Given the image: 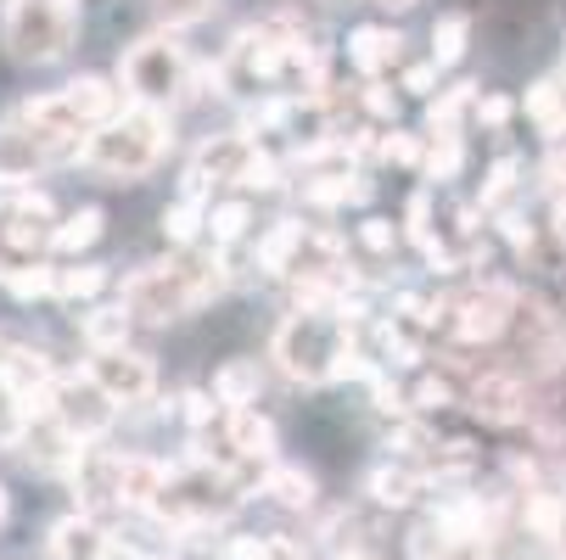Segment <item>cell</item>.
I'll return each mask as SVG.
<instances>
[{
    "instance_id": "obj_3",
    "label": "cell",
    "mask_w": 566,
    "mask_h": 560,
    "mask_svg": "<svg viewBox=\"0 0 566 560\" xmlns=\"http://www.w3.org/2000/svg\"><path fill=\"white\" fill-rule=\"evenodd\" d=\"M78 0H7L0 12V45L23 67H51L78 40Z\"/></svg>"
},
{
    "instance_id": "obj_36",
    "label": "cell",
    "mask_w": 566,
    "mask_h": 560,
    "mask_svg": "<svg viewBox=\"0 0 566 560\" xmlns=\"http://www.w3.org/2000/svg\"><path fill=\"white\" fill-rule=\"evenodd\" d=\"M359 242H365L370 253H392V247H398V224H392V219H376V213H370V219L359 224Z\"/></svg>"
},
{
    "instance_id": "obj_11",
    "label": "cell",
    "mask_w": 566,
    "mask_h": 560,
    "mask_svg": "<svg viewBox=\"0 0 566 560\" xmlns=\"http://www.w3.org/2000/svg\"><path fill=\"white\" fill-rule=\"evenodd\" d=\"M0 381L12 387L23 410H45V398L56 387V364H51V353H40L29 342H0Z\"/></svg>"
},
{
    "instance_id": "obj_21",
    "label": "cell",
    "mask_w": 566,
    "mask_h": 560,
    "mask_svg": "<svg viewBox=\"0 0 566 560\" xmlns=\"http://www.w3.org/2000/svg\"><path fill=\"white\" fill-rule=\"evenodd\" d=\"M308 235V224L303 219H275L264 235H259V247H253V270H264V275H286V264H292V253H297V242Z\"/></svg>"
},
{
    "instance_id": "obj_6",
    "label": "cell",
    "mask_w": 566,
    "mask_h": 560,
    "mask_svg": "<svg viewBox=\"0 0 566 560\" xmlns=\"http://www.w3.org/2000/svg\"><path fill=\"white\" fill-rule=\"evenodd\" d=\"M45 410L78 437V443H102L118 421V404L107 398V387L91 376V370H73V376H56Z\"/></svg>"
},
{
    "instance_id": "obj_17",
    "label": "cell",
    "mask_w": 566,
    "mask_h": 560,
    "mask_svg": "<svg viewBox=\"0 0 566 560\" xmlns=\"http://www.w3.org/2000/svg\"><path fill=\"white\" fill-rule=\"evenodd\" d=\"M370 197V180L354 175L348 163L343 169H326V175H308L303 180V202L319 208V213H332V208H348V202H365Z\"/></svg>"
},
{
    "instance_id": "obj_9",
    "label": "cell",
    "mask_w": 566,
    "mask_h": 560,
    "mask_svg": "<svg viewBox=\"0 0 566 560\" xmlns=\"http://www.w3.org/2000/svg\"><path fill=\"white\" fill-rule=\"evenodd\" d=\"M102 387H107V398L118 410H135V404H151V392H157V364H151V353H140V348H113V353H91V364H85Z\"/></svg>"
},
{
    "instance_id": "obj_2",
    "label": "cell",
    "mask_w": 566,
    "mask_h": 560,
    "mask_svg": "<svg viewBox=\"0 0 566 560\" xmlns=\"http://www.w3.org/2000/svg\"><path fill=\"white\" fill-rule=\"evenodd\" d=\"M175 146V124H169V107H124L113 124H102L96 135H85V151L78 163L102 180H135V175H151L164 163V151Z\"/></svg>"
},
{
    "instance_id": "obj_42",
    "label": "cell",
    "mask_w": 566,
    "mask_h": 560,
    "mask_svg": "<svg viewBox=\"0 0 566 560\" xmlns=\"http://www.w3.org/2000/svg\"><path fill=\"white\" fill-rule=\"evenodd\" d=\"M12 516V494H7V483H0V521Z\"/></svg>"
},
{
    "instance_id": "obj_12",
    "label": "cell",
    "mask_w": 566,
    "mask_h": 560,
    "mask_svg": "<svg viewBox=\"0 0 566 560\" xmlns=\"http://www.w3.org/2000/svg\"><path fill=\"white\" fill-rule=\"evenodd\" d=\"M432 483H427V465H416V459H381V465H370L365 471V499L376 505V510H410V505H421V494H427Z\"/></svg>"
},
{
    "instance_id": "obj_39",
    "label": "cell",
    "mask_w": 566,
    "mask_h": 560,
    "mask_svg": "<svg viewBox=\"0 0 566 560\" xmlns=\"http://www.w3.org/2000/svg\"><path fill=\"white\" fill-rule=\"evenodd\" d=\"M432 78H438V62H416V67H403L398 85L410 91V96H432Z\"/></svg>"
},
{
    "instance_id": "obj_43",
    "label": "cell",
    "mask_w": 566,
    "mask_h": 560,
    "mask_svg": "<svg viewBox=\"0 0 566 560\" xmlns=\"http://www.w3.org/2000/svg\"><path fill=\"white\" fill-rule=\"evenodd\" d=\"M337 560H376V554H337Z\"/></svg>"
},
{
    "instance_id": "obj_5",
    "label": "cell",
    "mask_w": 566,
    "mask_h": 560,
    "mask_svg": "<svg viewBox=\"0 0 566 560\" xmlns=\"http://www.w3.org/2000/svg\"><path fill=\"white\" fill-rule=\"evenodd\" d=\"M197 62L186 56V45L175 34H146L118 56V85L135 107H175L191 91Z\"/></svg>"
},
{
    "instance_id": "obj_33",
    "label": "cell",
    "mask_w": 566,
    "mask_h": 560,
    "mask_svg": "<svg viewBox=\"0 0 566 560\" xmlns=\"http://www.w3.org/2000/svg\"><path fill=\"white\" fill-rule=\"evenodd\" d=\"M275 186H281V157L264 151V146H253V157H248V169H241L235 191H241V197H253V191H275Z\"/></svg>"
},
{
    "instance_id": "obj_34",
    "label": "cell",
    "mask_w": 566,
    "mask_h": 560,
    "mask_svg": "<svg viewBox=\"0 0 566 560\" xmlns=\"http://www.w3.org/2000/svg\"><path fill=\"white\" fill-rule=\"evenodd\" d=\"M359 113L376 118V124H392L398 118V91H387L381 78H365V91H359Z\"/></svg>"
},
{
    "instance_id": "obj_38",
    "label": "cell",
    "mask_w": 566,
    "mask_h": 560,
    "mask_svg": "<svg viewBox=\"0 0 566 560\" xmlns=\"http://www.w3.org/2000/svg\"><path fill=\"white\" fill-rule=\"evenodd\" d=\"M23 415H29V410L18 404V398H12V387L0 381V443H12V432L23 426Z\"/></svg>"
},
{
    "instance_id": "obj_22",
    "label": "cell",
    "mask_w": 566,
    "mask_h": 560,
    "mask_svg": "<svg viewBox=\"0 0 566 560\" xmlns=\"http://www.w3.org/2000/svg\"><path fill=\"white\" fill-rule=\"evenodd\" d=\"M202 235H208V197H175L164 208V242L175 253H191Z\"/></svg>"
},
{
    "instance_id": "obj_14",
    "label": "cell",
    "mask_w": 566,
    "mask_h": 560,
    "mask_svg": "<svg viewBox=\"0 0 566 560\" xmlns=\"http://www.w3.org/2000/svg\"><path fill=\"white\" fill-rule=\"evenodd\" d=\"M107 527H102V516H91V510H73V516H62L56 527H51V538H45V554L51 560H102L107 554Z\"/></svg>"
},
{
    "instance_id": "obj_32",
    "label": "cell",
    "mask_w": 566,
    "mask_h": 560,
    "mask_svg": "<svg viewBox=\"0 0 566 560\" xmlns=\"http://www.w3.org/2000/svg\"><path fill=\"white\" fill-rule=\"evenodd\" d=\"M146 7H151V18H157V23H164V29L175 34V29H191V23L213 18L219 0H146Z\"/></svg>"
},
{
    "instance_id": "obj_19",
    "label": "cell",
    "mask_w": 566,
    "mask_h": 560,
    "mask_svg": "<svg viewBox=\"0 0 566 560\" xmlns=\"http://www.w3.org/2000/svg\"><path fill=\"white\" fill-rule=\"evenodd\" d=\"M259 494L270 499V505H281V510H297V516H308L314 510V476L303 471V465H270L264 471V483H259Z\"/></svg>"
},
{
    "instance_id": "obj_13",
    "label": "cell",
    "mask_w": 566,
    "mask_h": 560,
    "mask_svg": "<svg viewBox=\"0 0 566 560\" xmlns=\"http://www.w3.org/2000/svg\"><path fill=\"white\" fill-rule=\"evenodd\" d=\"M56 96L67 102V113H73L78 129H102V124H113V118L124 113V102H129L124 85H113V78H102V73H78V78H67Z\"/></svg>"
},
{
    "instance_id": "obj_35",
    "label": "cell",
    "mask_w": 566,
    "mask_h": 560,
    "mask_svg": "<svg viewBox=\"0 0 566 560\" xmlns=\"http://www.w3.org/2000/svg\"><path fill=\"white\" fill-rule=\"evenodd\" d=\"M381 157H387V163H403V169H421L427 146H421L416 135H398V129H392V135L381 140Z\"/></svg>"
},
{
    "instance_id": "obj_30",
    "label": "cell",
    "mask_w": 566,
    "mask_h": 560,
    "mask_svg": "<svg viewBox=\"0 0 566 560\" xmlns=\"http://www.w3.org/2000/svg\"><path fill=\"white\" fill-rule=\"evenodd\" d=\"M465 40H471V18L465 12H443L432 23V62L438 67H454L465 56Z\"/></svg>"
},
{
    "instance_id": "obj_25",
    "label": "cell",
    "mask_w": 566,
    "mask_h": 560,
    "mask_svg": "<svg viewBox=\"0 0 566 560\" xmlns=\"http://www.w3.org/2000/svg\"><path fill=\"white\" fill-rule=\"evenodd\" d=\"M219 560H303V543L297 538H281V532H235L224 538Z\"/></svg>"
},
{
    "instance_id": "obj_1",
    "label": "cell",
    "mask_w": 566,
    "mask_h": 560,
    "mask_svg": "<svg viewBox=\"0 0 566 560\" xmlns=\"http://www.w3.org/2000/svg\"><path fill=\"white\" fill-rule=\"evenodd\" d=\"M224 286H230V270H224V258L213 253H175V258H164V264H146V270H135L129 281H124V303H129V314L140 319V326H180V319H191V314H202L208 303H219L224 297Z\"/></svg>"
},
{
    "instance_id": "obj_7",
    "label": "cell",
    "mask_w": 566,
    "mask_h": 560,
    "mask_svg": "<svg viewBox=\"0 0 566 560\" xmlns=\"http://www.w3.org/2000/svg\"><path fill=\"white\" fill-rule=\"evenodd\" d=\"M516 303H522V297H516L511 281H482V286L449 297V331H454V342H465V348L500 342L505 326L516 319Z\"/></svg>"
},
{
    "instance_id": "obj_28",
    "label": "cell",
    "mask_w": 566,
    "mask_h": 560,
    "mask_svg": "<svg viewBox=\"0 0 566 560\" xmlns=\"http://www.w3.org/2000/svg\"><path fill=\"white\" fill-rule=\"evenodd\" d=\"M476 107V85L465 78V85H454V91H443L432 107H427V135H460V118Z\"/></svg>"
},
{
    "instance_id": "obj_31",
    "label": "cell",
    "mask_w": 566,
    "mask_h": 560,
    "mask_svg": "<svg viewBox=\"0 0 566 560\" xmlns=\"http://www.w3.org/2000/svg\"><path fill=\"white\" fill-rule=\"evenodd\" d=\"M516 186H522V157H500V163L489 169V186H482L476 208H482V213H500V208L516 197Z\"/></svg>"
},
{
    "instance_id": "obj_23",
    "label": "cell",
    "mask_w": 566,
    "mask_h": 560,
    "mask_svg": "<svg viewBox=\"0 0 566 560\" xmlns=\"http://www.w3.org/2000/svg\"><path fill=\"white\" fill-rule=\"evenodd\" d=\"M348 62H354L365 78H381V73L398 62V34H392V29H370V23L354 29V34H348Z\"/></svg>"
},
{
    "instance_id": "obj_24",
    "label": "cell",
    "mask_w": 566,
    "mask_h": 560,
    "mask_svg": "<svg viewBox=\"0 0 566 560\" xmlns=\"http://www.w3.org/2000/svg\"><path fill=\"white\" fill-rule=\"evenodd\" d=\"M102 224H107V213H102V208H73L67 219H56L51 253H67V258H78L85 247H96V242H102Z\"/></svg>"
},
{
    "instance_id": "obj_16",
    "label": "cell",
    "mask_w": 566,
    "mask_h": 560,
    "mask_svg": "<svg viewBox=\"0 0 566 560\" xmlns=\"http://www.w3.org/2000/svg\"><path fill=\"white\" fill-rule=\"evenodd\" d=\"M129 326H135V314L129 303H96L91 314H78V337H85L91 353H113V348H129Z\"/></svg>"
},
{
    "instance_id": "obj_40",
    "label": "cell",
    "mask_w": 566,
    "mask_h": 560,
    "mask_svg": "<svg viewBox=\"0 0 566 560\" xmlns=\"http://www.w3.org/2000/svg\"><path fill=\"white\" fill-rule=\"evenodd\" d=\"M549 230H555V242L566 247V197H555V208H549Z\"/></svg>"
},
{
    "instance_id": "obj_18",
    "label": "cell",
    "mask_w": 566,
    "mask_h": 560,
    "mask_svg": "<svg viewBox=\"0 0 566 560\" xmlns=\"http://www.w3.org/2000/svg\"><path fill=\"white\" fill-rule=\"evenodd\" d=\"M224 410H253L259 404V392H264V370L259 359H224L213 370V387H208Z\"/></svg>"
},
{
    "instance_id": "obj_26",
    "label": "cell",
    "mask_w": 566,
    "mask_h": 560,
    "mask_svg": "<svg viewBox=\"0 0 566 560\" xmlns=\"http://www.w3.org/2000/svg\"><path fill=\"white\" fill-rule=\"evenodd\" d=\"M107 286V264H62L51 270V303H91Z\"/></svg>"
},
{
    "instance_id": "obj_15",
    "label": "cell",
    "mask_w": 566,
    "mask_h": 560,
    "mask_svg": "<svg viewBox=\"0 0 566 560\" xmlns=\"http://www.w3.org/2000/svg\"><path fill=\"white\" fill-rule=\"evenodd\" d=\"M224 443L230 454L253 459V465H275V421L253 410H224Z\"/></svg>"
},
{
    "instance_id": "obj_41",
    "label": "cell",
    "mask_w": 566,
    "mask_h": 560,
    "mask_svg": "<svg viewBox=\"0 0 566 560\" xmlns=\"http://www.w3.org/2000/svg\"><path fill=\"white\" fill-rule=\"evenodd\" d=\"M370 7H381V12H410V7H421V0H370Z\"/></svg>"
},
{
    "instance_id": "obj_27",
    "label": "cell",
    "mask_w": 566,
    "mask_h": 560,
    "mask_svg": "<svg viewBox=\"0 0 566 560\" xmlns=\"http://www.w3.org/2000/svg\"><path fill=\"white\" fill-rule=\"evenodd\" d=\"M522 113L555 140V135H566V91L555 85V78H538V85L527 91V102H522Z\"/></svg>"
},
{
    "instance_id": "obj_8",
    "label": "cell",
    "mask_w": 566,
    "mask_h": 560,
    "mask_svg": "<svg viewBox=\"0 0 566 560\" xmlns=\"http://www.w3.org/2000/svg\"><path fill=\"white\" fill-rule=\"evenodd\" d=\"M511 326H516V353L533 376H555L566 364V319L544 297H522Z\"/></svg>"
},
{
    "instance_id": "obj_29",
    "label": "cell",
    "mask_w": 566,
    "mask_h": 560,
    "mask_svg": "<svg viewBox=\"0 0 566 560\" xmlns=\"http://www.w3.org/2000/svg\"><path fill=\"white\" fill-rule=\"evenodd\" d=\"M460 169H465V140H460V135H427L421 175H427L432 186H443V180H454Z\"/></svg>"
},
{
    "instance_id": "obj_10",
    "label": "cell",
    "mask_w": 566,
    "mask_h": 560,
    "mask_svg": "<svg viewBox=\"0 0 566 560\" xmlns=\"http://www.w3.org/2000/svg\"><path fill=\"white\" fill-rule=\"evenodd\" d=\"M465 404H471L476 421H489V426H522V421H533V398H527V381L516 370H482L465 387Z\"/></svg>"
},
{
    "instance_id": "obj_37",
    "label": "cell",
    "mask_w": 566,
    "mask_h": 560,
    "mask_svg": "<svg viewBox=\"0 0 566 560\" xmlns=\"http://www.w3.org/2000/svg\"><path fill=\"white\" fill-rule=\"evenodd\" d=\"M511 96H476V107H471V118L482 124V129H500V124H511Z\"/></svg>"
},
{
    "instance_id": "obj_20",
    "label": "cell",
    "mask_w": 566,
    "mask_h": 560,
    "mask_svg": "<svg viewBox=\"0 0 566 560\" xmlns=\"http://www.w3.org/2000/svg\"><path fill=\"white\" fill-rule=\"evenodd\" d=\"M248 230H253V197H219V202H208V242H213V253H224V247H235V242H248Z\"/></svg>"
},
{
    "instance_id": "obj_4",
    "label": "cell",
    "mask_w": 566,
    "mask_h": 560,
    "mask_svg": "<svg viewBox=\"0 0 566 560\" xmlns=\"http://www.w3.org/2000/svg\"><path fill=\"white\" fill-rule=\"evenodd\" d=\"M354 326H343L337 314H308V308H292L275 337H270V359L281 364V376L303 381V387H326L337 359H343V342H348Z\"/></svg>"
}]
</instances>
